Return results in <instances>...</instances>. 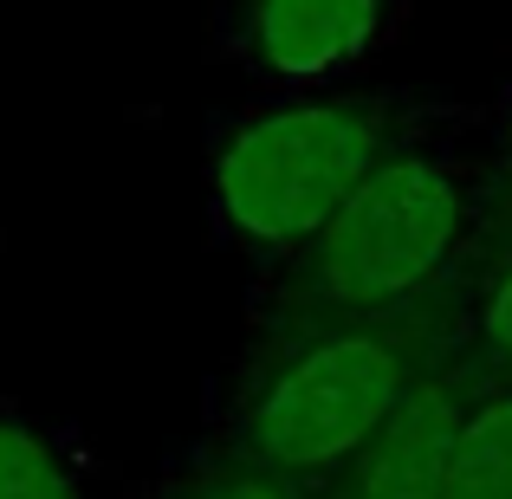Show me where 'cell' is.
<instances>
[{
  "label": "cell",
  "instance_id": "2",
  "mask_svg": "<svg viewBox=\"0 0 512 499\" xmlns=\"http://www.w3.org/2000/svg\"><path fill=\"white\" fill-rule=\"evenodd\" d=\"M428 376L422 350L396 325H331L305 337L240 415V454L279 480H325L396 415Z\"/></svg>",
  "mask_w": 512,
  "mask_h": 499
},
{
  "label": "cell",
  "instance_id": "6",
  "mask_svg": "<svg viewBox=\"0 0 512 499\" xmlns=\"http://www.w3.org/2000/svg\"><path fill=\"white\" fill-rule=\"evenodd\" d=\"M441 499H512V383L467 389Z\"/></svg>",
  "mask_w": 512,
  "mask_h": 499
},
{
  "label": "cell",
  "instance_id": "1",
  "mask_svg": "<svg viewBox=\"0 0 512 499\" xmlns=\"http://www.w3.org/2000/svg\"><path fill=\"white\" fill-rule=\"evenodd\" d=\"M474 227V188L435 150H389L350 201L305 240V292L338 325H396Z\"/></svg>",
  "mask_w": 512,
  "mask_h": 499
},
{
  "label": "cell",
  "instance_id": "5",
  "mask_svg": "<svg viewBox=\"0 0 512 499\" xmlns=\"http://www.w3.org/2000/svg\"><path fill=\"white\" fill-rule=\"evenodd\" d=\"M389 0H247V46L273 78H331L383 39Z\"/></svg>",
  "mask_w": 512,
  "mask_h": 499
},
{
  "label": "cell",
  "instance_id": "11",
  "mask_svg": "<svg viewBox=\"0 0 512 499\" xmlns=\"http://www.w3.org/2000/svg\"><path fill=\"white\" fill-rule=\"evenodd\" d=\"M500 156H512V91H506V104H500Z\"/></svg>",
  "mask_w": 512,
  "mask_h": 499
},
{
  "label": "cell",
  "instance_id": "9",
  "mask_svg": "<svg viewBox=\"0 0 512 499\" xmlns=\"http://www.w3.org/2000/svg\"><path fill=\"white\" fill-rule=\"evenodd\" d=\"M195 499H299V480H279L266 467H234V474L208 480Z\"/></svg>",
  "mask_w": 512,
  "mask_h": 499
},
{
  "label": "cell",
  "instance_id": "8",
  "mask_svg": "<svg viewBox=\"0 0 512 499\" xmlns=\"http://www.w3.org/2000/svg\"><path fill=\"white\" fill-rule=\"evenodd\" d=\"M0 499H85L46 435L26 422H0Z\"/></svg>",
  "mask_w": 512,
  "mask_h": 499
},
{
  "label": "cell",
  "instance_id": "10",
  "mask_svg": "<svg viewBox=\"0 0 512 499\" xmlns=\"http://www.w3.org/2000/svg\"><path fill=\"white\" fill-rule=\"evenodd\" d=\"M487 221L493 234L512 247V156H500V169H493V188H487Z\"/></svg>",
  "mask_w": 512,
  "mask_h": 499
},
{
  "label": "cell",
  "instance_id": "3",
  "mask_svg": "<svg viewBox=\"0 0 512 499\" xmlns=\"http://www.w3.org/2000/svg\"><path fill=\"white\" fill-rule=\"evenodd\" d=\"M389 150H402L389 104H279L221 143V163H214L221 221L253 247H305Z\"/></svg>",
  "mask_w": 512,
  "mask_h": 499
},
{
  "label": "cell",
  "instance_id": "4",
  "mask_svg": "<svg viewBox=\"0 0 512 499\" xmlns=\"http://www.w3.org/2000/svg\"><path fill=\"white\" fill-rule=\"evenodd\" d=\"M461 409H467V376L428 370L396 402V415L338 467V493L331 499H441Z\"/></svg>",
  "mask_w": 512,
  "mask_h": 499
},
{
  "label": "cell",
  "instance_id": "7",
  "mask_svg": "<svg viewBox=\"0 0 512 499\" xmlns=\"http://www.w3.org/2000/svg\"><path fill=\"white\" fill-rule=\"evenodd\" d=\"M474 383H512V247H500L467 318V389Z\"/></svg>",
  "mask_w": 512,
  "mask_h": 499
}]
</instances>
